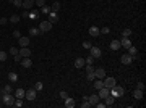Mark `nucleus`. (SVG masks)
Returning a JSON list of instances; mask_svg holds the SVG:
<instances>
[{
    "instance_id": "7",
    "label": "nucleus",
    "mask_w": 146,
    "mask_h": 108,
    "mask_svg": "<svg viewBox=\"0 0 146 108\" xmlns=\"http://www.w3.org/2000/svg\"><path fill=\"white\" fill-rule=\"evenodd\" d=\"M102 81H104V87H107V89L114 87L115 84H117V82H115V78H104Z\"/></svg>"
},
{
    "instance_id": "18",
    "label": "nucleus",
    "mask_w": 146,
    "mask_h": 108,
    "mask_svg": "<svg viewBox=\"0 0 146 108\" xmlns=\"http://www.w3.org/2000/svg\"><path fill=\"white\" fill-rule=\"evenodd\" d=\"M47 21H51L52 24H55L57 21H59V16H57V13H54V11H51V13H49V20Z\"/></svg>"
},
{
    "instance_id": "27",
    "label": "nucleus",
    "mask_w": 146,
    "mask_h": 108,
    "mask_svg": "<svg viewBox=\"0 0 146 108\" xmlns=\"http://www.w3.org/2000/svg\"><path fill=\"white\" fill-rule=\"evenodd\" d=\"M8 81H10V82H16V81H18V74H16V73H10V74H8Z\"/></svg>"
},
{
    "instance_id": "9",
    "label": "nucleus",
    "mask_w": 146,
    "mask_h": 108,
    "mask_svg": "<svg viewBox=\"0 0 146 108\" xmlns=\"http://www.w3.org/2000/svg\"><path fill=\"white\" fill-rule=\"evenodd\" d=\"M122 65H132V61H133V57L132 55H128V53H125V55H122Z\"/></svg>"
},
{
    "instance_id": "36",
    "label": "nucleus",
    "mask_w": 146,
    "mask_h": 108,
    "mask_svg": "<svg viewBox=\"0 0 146 108\" xmlns=\"http://www.w3.org/2000/svg\"><path fill=\"white\" fill-rule=\"evenodd\" d=\"M84 63H86V65H93L94 63V58H93V57H88V58H84Z\"/></svg>"
},
{
    "instance_id": "16",
    "label": "nucleus",
    "mask_w": 146,
    "mask_h": 108,
    "mask_svg": "<svg viewBox=\"0 0 146 108\" xmlns=\"http://www.w3.org/2000/svg\"><path fill=\"white\" fill-rule=\"evenodd\" d=\"M34 7V0H23V8L25 10H29Z\"/></svg>"
},
{
    "instance_id": "35",
    "label": "nucleus",
    "mask_w": 146,
    "mask_h": 108,
    "mask_svg": "<svg viewBox=\"0 0 146 108\" xmlns=\"http://www.w3.org/2000/svg\"><path fill=\"white\" fill-rule=\"evenodd\" d=\"M10 21H11V23H13V24H16V23H18V21H20V16H18V15H13V16H11V18H10Z\"/></svg>"
},
{
    "instance_id": "11",
    "label": "nucleus",
    "mask_w": 146,
    "mask_h": 108,
    "mask_svg": "<svg viewBox=\"0 0 146 108\" xmlns=\"http://www.w3.org/2000/svg\"><path fill=\"white\" fill-rule=\"evenodd\" d=\"M120 45L124 48H128V47H132V40H130L128 37H122V39H120Z\"/></svg>"
},
{
    "instance_id": "48",
    "label": "nucleus",
    "mask_w": 146,
    "mask_h": 108,
    "mask_svg": "<svg viewBox=\"0 0 146 108\" xmlns=\"http://www.w3.org/2000/svg\"><path fill=\"white\" fill-rule=\"evenodd\" d=\"M136 89H141V90H144V84H143V82H138Z\"/></svg>"
},
{
    "instance_id": "3",
    "label": "nucleus",
    "mask_w": 146,
    "mask_h": 108,
    "mask_svg": "<svg viewBox=\"0 0 146 108\" xmlns=\"http://www.w3.org/2000/svg\"><path fill=\"white\" fill-rule=\"evenodd\" d=\"M89 55L93 57V58H101L102 52H101V48H99V47H91L89 48Z\"/></svg>"
},
{
    "instance_id": "28",
    "label": "nucleus",
    "mask_w": 146,
    "mask_h": 108,
    "mask_svg": "<svg viewBox=\"0 0 146 108\" xmlns=\"http://www.w3.org/2000/svg\"><path fill=\"white\" fill-rule=\"evenodd\" d=\"M127 50H128V55H132V57H135V55H136V52H138L136 47H133V45H132V47H128Z\"/></svg>"
},
{
    "instance_id": "32",
    "label": "nucleus",
    "mask_w": 146,
    "mask_h": 108,
    "mask_svg": "<svg viewBox=\"0 0 146 108\" xmlns=\"http://www.w3.org/2000/svg\"><path fill=\"white\" fill-rule=\"evenodd\" d=\"M84 69H86V73H94V66H93V65H84Z\"/></svg>"
},
{
    "instance_id": "12",
    "label": "nucleus",
    "mask_w": 146,
    "mask_h": 108,
    "mask_svg": "<svg viewBox=\"0 0 146 108\" xmlns=\"http://www.w3.org/2000/svg\"><path fill=\"white\" fill-rule=\"evenodd\" d=\"M104 103H106V106H112L115 103V97L114 95H107V97L104 98Z\"/></svg>"
},
{
    "instance_id": "17",
    "label": "nucleus",
    "mask_w": 146,
    "mask_h": 108,
    "mask_svg": "<svg viewBox=\"0 0 146 108\" xmlns=\"http://www.w3.org/2000/svg\"><path fill=\"white\" fill-rule=\"evenodd\" d=\"M20 55L25 58V57H31V50H29L28 47H21V50H20Z\"/></svg>"
},
{
    "instance_id": "5",
    "label": "nucleus",
    "mask_w": 146,
    "mask_h": 108,
    "mask_svg": "<svg viewBox=\"0 0 146 108\" xmlns=\"http://www.w3.org/2000/svg\"><path fill=\"white\" fill-rule=\"evenodd\" d=\"M15 102V97L11 94H3V103H5L7 106H11Z\"/></svg>"
},
{
    "instance_id": "19",
    "label": "nucleus",
    "mask_w": 146,
    "mask_h": 108,
    "mask_svg": "<svg viewBox=\"0 0 146 108\" xmlns=\"http://www.w3.org/2000/svg\"><path fill=\"white\" fill-rule=\"evenodd\" d=\"M75 105H76V103H75V100H73V98H70V97L65 98V106H67V108H73Z\"/></svg>"
},
{
    "instance_id": "46",
    "label": "nucleus",
    "mask_w": 146,
    "mask_h": 108,
    "mask_svg": "<svg viewBox=\"0 0 146 108\" xmlns=\"http://www.w3.org/2000/svg\"><path fill=\"white\" fill-rule=\"evenodd\" d=\"M99 31H101V34H109V32H110L109 28H102V29H99Z\"/></svg>"
},
{
    "instance_id": "30",
    "label": "nucleus",
    "mask_w": 146,
    "mask_h": 108,
    "mask_svg": "<svg viewBox=\"0 0 146 108\" xmlns=\"http://www.w3.org/2000/svg\"><path fill=\"white\" fill-rule=\"evenodd\" d=\"M13 105H15V106H18V108H20V106H23V98H15Z\"/></svg>"
},
{
    "instance_id": "1",
    "label": "nucleus",
    "mask_w": 146,
    "mask_h": 108,
    "mask_svg": "<svg viewBox=\"0 0 146 108\" xmlns=\"http://www.w3.org/2000/svg\"><path fill=\"white\" fill-rule=\"evenodd\" d=\"M125 94V89L122 87V86H117L115 84L114 87H110V95H114L115 98H118V97H122V95Z\"/></svg>"
},
{
    "instance_id": "44",
    "label": "nucleus",
    "mask_w": 146,
    "mask_h": 108,
    "mask_svg": "<svg viewBox=\"0 0 146 108\" xmlns=\"http://www.w3.org/2000/svg\"><path fill=\"white\" fill-rule=\"evenodd\" d=\"M94 79H96L94 73H88V81H89V82H91V81H94Z\"/></svg>"
},
{
    "instance_id": "8",
    "label": "nucleus",
    "mask_w": 146,
    "mask_h": 108,
    "mask_svg": "<svg viewBox=\"0 0 146 108\" xmlns=\"http://www.w3.org/2000/svg\"><path fill=\"white\" fill-rule=\"evenodd\" d=\"M94 76H96V79H104V78H106V69H104V68L94 69Z\"/></svg>"
},
{
    "instance_id": "40",
    "label": "nucleus",
    "mask_w": 146,
    "mask_h": 108,
    "mask_svg": "<svg viewBox=\"0 0 146 108\" xmlns=\"http://www.w3.org/2000/svg\"><path fill=\"white\" fill-rule=\"evenodd\" d=\"M83 47H84V48H86V50H89L91 47H93V45H91V42H88V40H84V42H83Z\"/></svg>"
},
{
    "instance_id": "26",
    "label": "nucleus",
    "mask_w": 146,
    "mask_h": 108,
    "mask_svg": "<svg viewBox=\"0 0 146 108\" xmlns=\"http://www.w3.org/2000/svg\"><path fill=\"white\" fill-rule=\"evenodd\" d=\"M39 34H41V31L37 29V28H31V29H29V36H31V37H34V36H39Z\"/></svg>"
},
{
    "instance_id": "6",
    "label": "nucleus",
    "mask_w": 146,
    "mask_h": 108,
    "mask_svg": "<svg viewBox=\"0 0 146 108\" xmlns=\"http://www.w3.org/2000/svg\"><path fill=\"white\" fill-rule=\"evenodd\" d=\"M98 95H99V98L104 100L107 95H110V89H107V87H101V89H99V92H98Z\"/></svg>"
},
{
    "instance_id": "20",
    "label": "nucleus",
    "mask_w": 146,
    "mask_h": 108,
    "mask_svg": "<svg viewBox=\"0 0 146 108\" xmlns=\"http://www.w3.org/2000/svg\"><path fill=\"white\" fill-rule=\"evenodd\" d=\"M25 94H26L25 89H18V90L15 92V98H25Z\"/></svg>"
},
{
    "instance_id": "42",
    "label": "nucleus",
    "mask_w": 146,
    "mask_h": 108,
    "mask_svg": "<svg viewBox=\"0 0 146 108\" xmlns=\"http://www.w3.org/2000/svg\"><path fill=\"white\" fill-rule=\"evenodd\" d=\"M42 87H44V86H42V82H39V81H37L36 86H34V89H36V90H42Z\"/></svg>"
},
{
    "instance_id": "4",
    "label": "nucleus",
    "mask_w": 146,
    "mask_h": 108,
    "mask_svg": "<svg viewBox=\"0 0 146 108\" xmlns=\"http://www.w3.org/2000/svg\"><path fill=\"white\" fill-rule=\"evenodd\" d=\"M36 89H28V90H26V94H25V98L26 100H31V102H33V100H36Z\"/></svg>"
},
{
    "instance_id": "23",
    "label": "nucleus",
    "mask_w": 146,
    "mask_h": 108,
    "mask_svg": "<svg viewBox=\"0 0 146 108\" xmlns=\"http://www.w3.org/2000/svg\"><path fill=\"white\" fill-rule=\"evenodd\" d=\"M143 94H144V90H141V89H136V90L133 92V97H135L136 100H140V98H143Z\"/></svg>"
},
{
    "instance_id": "15",
    "label": "nucleus",
    "mask_w": 146,
    "mask_h": 108,
    "mask_svg": "<svg viewBox=\"0 0 146 108\" xmlns=\"http://www.w3.org/2000/svg\"><path fill=\"white\" fill-rule=\"evenodd\" d=\"M99 100H101V98H99V95H96V94H93L91 97H88V102L91 103V106H93V105H96V103H98Z\"/></svg>"
},
{
    "instance_id": "45",
    "label": "nucleus",
    "mask_w": 146,
    "mask_h": 108,
    "mask_svg": "<svg viewBox=\"0 0 146 108\" xmlns=\"http://www.w3.org/2000/svg\"><path fill=\"white\" fill-rule=\"evenodd\" d=\"M13 37H15V39H20V37H21V32H20V31H13Z\"/></svg>"
},
{
    "instance_id": "41",
    "label": "nucleus",
    "mask_w": 146,
    "mask_h": 108,
    "mask_svg": "<svg viewBox=\"0 0 146 108\" xmlns=\"http://www.w3.org/2000/svg\"><path fill=\"white\" fill-rule=\"evenodd\" d=\"M59 95H60V98H63V100H65V98H67V97H68V94H67V90H60V94H59Z\"/></svg>"
},
{
    "instance_id": "33",
    "label": "nucleus",
    "mask_w": 146,
    "mask_h": 108,
    "mask_svg": "<svg viewBox=\"0 0 146 108\" xmlns=\"http://www.w3.org/2000/svg\"><path fill=\"white\" fill-rule=\"evenodd\" d=\"M11 3H13L15 7H18V8L23 7V0H11Z\"/></svg>"
},
{
    "instance_id": "25",
    "label": "nucleus",
    "mask_w": 146,
    "mask_h": 108,
    "mask_svg": "<svg viewBox=\"0 0 146 108\" xmlns=\"http://www.w3.org/2000/svg\"><path fill=\"white\" fill-rule=\"evenodd\" d=\"M60 2H52V7H51V11H54V13H57V11L60 10Z\"/></svg>"
},
{
    "instance_id": "13",
    "label": "nucleus",
    "mask_w": 146,
    "mask_h": 108,
    "mask_svg": "<svg viewBox=\"0 0 146 108\" xmlns=\"http://www.w3.org/2000/svg\"><path fill=\"white\" fill-rule=\"evenodd\" d=\"M120 47H122V45H120V40H117V39H115V40L110 42V50H114V52L120 50Z\"/></svg>"
},
{
    "instance_id": "49",
    "label": "nucleus",
    "mask_w": 146,
    "mask_h": 108,
    "mask_svg": "<svg viewBox=\"0 0 146 108\" xmlns=\"http://www.w3.org/2000/svg\"><path fill=\"white\" fill-rule=\"evenodd\" d=\"M7 21H8L7 18H0V24H7Z\"/></svg>"
},
{
    "instance_id": "31",
    "label": "nucleus",
    "mask_w": 146,
    "mask_h": 108,
    "mask_svg": "<svg viewBox=\"0 0 146 108\" xmlns=\"http://www.w3.org/2000/svg\"><path fill=\"white\" fill-rule=\"evenodd\" d=\"M7 58H8V53H7V52H0V61H7Z\"/></svg>"
},
{
    "instance_id": "22",
    "label": "nucleus",
    "mask_w": 146,
    "mask_h": 108,
    "mask_svg": "<svg viewBox=\"0 0 146 108\" xmlns=\"http://www.w3.org/2000/svg\"><path fill=\"white\" fill-rule=\"evenodd\" d=\"M101 87H104V81H102V79H94V89L99 90Z\"/></svg>"
},
{
    "instance_id": "39",
    "label": "nucleus",
    "mask_w": 146,
    "mask_h": 108,
    "mask_svg": "<svg viewBox=\"0 0 146 108\" xmlns=\"http://www.w3.org/2000/svg\"><path fill=\"white\" fill-rule=\"evenodd\" d=\"M8 52H10V53H11V55H13V57H15V55H18V53H20V50H18V48H15V47H11V48L8 50Z\"/></svg>"
},
{
    "instance_id": "43",
    "label": "nucleus",
    "mask_w": 146,
    "mask_h": 108,
    "mask_svg": "<svg viewBox=\"0 0 146 108\" xmlns=\"http://www.w3.org/2000/svg\"><path fill=\"white\" fill-rule=\"evenodd\" d=\"M91 106V103L88 102V100H83V103H81V108H89Z\"/></svg>"
},
{
    "instance_id": "38",
    "label": "nucleus",
    "mask_w": 146,
    "mask_h": 108,
    "mask_svg": "<svg viewBox=\"0 0 146 108\" xmlns=\"http://www.w3.org/2000/svg\"><path fill=\"white\" fill-rule=\"evenodd\" d=\"M34 5H37V7H44V5H45V0H34Z\"/></svg>"
},
{
    "instance_id": "10",
    "label": "nucleus",
    "mask_w": 146,
    "mask_h": 108,
    "mask_svg": "<svg viewBox=\"0 0 146 108\" xmlns=\"http://www.w3.org/2000/svg\"><path fill=\"white\" fill-rule=\"evenodd\" d=\"M21 66L23 68H31L33 66V61L29 57H25V58H21Z\"/></svg>"
},
{
    "instance_id": "2",
    "label": "nucleus",
    "mask_w": 146,
    "mask_h": 108,
    "mask_svg": "<svg viewBox=\"0 0 146 108\" xmlns=\"http://www.w3.org/2000/svg\"><path fill=\"white\" fill-rule=\"evenodd\" d=\"M51 29H52V23L51 21H42L39 24V31H41V32H47V31H51Z\"/></svg>"
},
{
    "instance_id": "37",
    "label": "nucleus",
    "mask_w": 146,
    "mask_h": 108,
    "mask_svg": "<svg viewBox=\"0 0 146 108\" xmlns=\"http://www.w3.org/2000/svg\"><path fill=\"white\" fill-rule=\"evenodd\" d=\"M3 94H11V86L10 84H7V86L3 87Z\"/></svg>"
},
{
    "instance_id": "47",
    "label": "nucleus",
    "mask_w": 146,
    "mask_h": 108,
    "mask_svg": "<svg viewBox=\"0 0 146 108\" xmlns=\"http://www.w3.org/2000/svg\"><path fill=\"white\" fill-rule=\"evenodd\" d=\"M13 58H15V61H21V58H23V57L20 55V53H18V55H15V57H13Z\"/></svg>"
},
{
    "instance_id": "21",
    "label": "nucleus",
    "mask_w": 146,
    "mask_h": 108,
    "mask_svg": "<svg viewBox=\"0 0 146 108\" xmlns=\"http://www.w3.org/2000/svg\"><path fill=\"white\" fill-rule=\"evenodd\" d=\"M84 65H86V63H84V58H80V57H78V58L75 60V66L78 68V69H80V68H83Z\"/></svg>"
},
{
    "instance_id": "24",
    "label": "nucleus",
    "mask_w": 146,
    "mask_h": 108,
    "mask_svg": "<svg viewBox=\"0 0 146 108\" xmlns=\"http://www.w3.org/2000/svg\"><path fill=\"white\" fill-rule=\"evenodd\" d=\"M18 42H20L21 47H28V45H29V39H28V37H20Z\"/></svg>"
},
{
    "instance_id": "14",
    "label": "nucleus",
    "mask_w": 146,
    "mask_h": 108,
    "mask_svg": "<svg viewBox=\"0 0 146 108\" xmlns=\"http://www.w3.org/2000/svg\"><path fill=\"white\" fill-rule=\"evenodd\" d=\"M89 34H91L93 37H98L99 34H101V31H99L98 26H91V28H89Z\"/></svg>"
},
{
    "instance_id": "34",
    "label": "nucleus",
    "mask_w": 146,
    "mask_h": 108,
    "mask_svg": "<svg viewBox=\"0 0 146 108\" xmlns=\"http://www.w3.org/2000/svg\"><path fill=\"white\" fill-rule=\"evenodd\" d=\"M41 11H42V13H51V7H47V5H44V7H41Z\"/></svg>"
},
{
    "instance_id": "29",
    "label": "nucleus",
    "mask_w": 146,
    "mask_h": 108,
    "mask_svg": "<svg viewBox=\"0 0 146 108\" xmlns=\"http://www.w3.org/2000/svg\"><path fill=\"white\" fill-rule=\"evenodd\" d=\"M132 36V29H124L122 31V37H130Z\"/></svg>"
}]
</instances>
